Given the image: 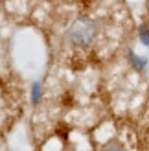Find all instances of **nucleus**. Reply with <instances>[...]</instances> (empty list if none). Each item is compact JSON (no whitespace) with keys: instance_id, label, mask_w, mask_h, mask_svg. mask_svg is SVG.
<instances>
[{"instance_id":"f257e3e1","label":"nucleus","mask_w":149,"mask_h":151,"mask_svg":"<svg viewBox=\"0 0 149 151\" xmlns=\"http://www.w3.org/2000/svg\"><path fill=\"white\" fill-rule=\"evenodd\" d=\"M96 33H98V24L90 19H77L70 28V41L76 44V46H88Z\"/></svg>"},{"instance_id":"f03ea898","label":"nucleus","mask_w":149,"mask_h":151,"mask_svg":"<svg viewBox=\"0 0 149 151\" xmlns=\"http://www.w3.org/2000/svg\"><path fill=\"white\" fill-rule=\"evenodd\" d=\"M103 151H125V149L122 146H118V144H109V146L103 147Z\"/></svg>"}]
</instances>
